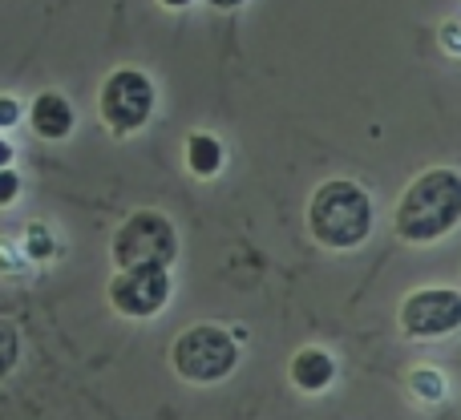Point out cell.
Listing matches in <instances>:
<instances>
[{"label": "cell", "instance_id": "1", "mask_svg": "<svg viewBox=\"0 0 461 420\" xmlns=\"http://www.w3.org/2000/svg\"><path fill=\"white\" fill-rule=\"evenodd\" d=\"M461 222V174L449 166H429L405 186L397 210H393V230L405 243L425 246L454 235Z\"/></svg>", "mask_w": 461, "mask_h": 420}, {"label": "cell", "instance_id": "2", "mask_svg": "<svg viewBox=\"0 0 461 420\" xmlns=\"http://www.w3.org/2000/svg\"><path fill=\"white\" fill-rule=\"evenodd\" d=\"M308 230L328 251H357L373 235V199L352 178H328L308 199Z\"/></svg>", "mask_w": 461, "mask_h": 420}, {"label": "cell", "instance_id": "3", "mask_svg": "<svg viewBox=\"0 0 461 420\" xmlns=\"http://www.w3.org/2000/svg\"><path fill=\"white\" fill-rule=\"evenodd\" d=\"M175 372L186 384H219L239 368V344L227 327L219 324H194L170 348Z\"/></svg>", "mask_w": 461, "mask_h": 420}, {"label": "cell", "instance_id": "4", "mask_svg": "<svg viewBox=\"0 0 461 420\" xmlns=\"http://www.w3.org/2000/svg\"><path fill=\"white\" fill-rule=\"evenodd\" d=\"M113 263L118 271L130 267H167L178 255V230L162 210H138L113 235Z\"/></svg>", "mask_w": 461, "mask_h": 420}, {"label": "cell", "instance_id": "5", "mask_svg": "<svg viewBox=\"0 0 461 420\" xmlns=\"http://www.w3.org/2000/svg\"><path fill=\"white\" fill-rule=\"evenodd\" d=\"M154 81L146 77L142 69H113L102 85V121L113 130V134H138L146 121L154 118Z\"/></svg>", "mask_w": 461, "mask_h": 420}, {"label": "cell", "instance_id": "6", "mask_svg": "<svg viewBox=\"0 0 461 420\" xmlns=\"http://www.w3.org/2000/svg\"><path fill=\"white\" fill-rule=\"evenodd\" d=\"M461 327V291L457 287H417L401 299V332L409 340H446Z\"/></svg>", "mask_w": 461, "mask_h": 420}, {"label": "cell", "instance_id": "7", "mask_svg": "<svg viewBox=\"0 0 461 420\" xmlns=\"http://www.w3.org/2000/svg\"><path fill=\"white\" fill-rule=\"evenodd\" d=\"M110 303L126 319H150L170 303V271L167 267H130L118 271L110 283Z\"/></svg>", "mask_w": 461, "mask_h": 420}, {"label": "cell", "instance_id": "8", "mask_svg": "<svg viewBox=\"0 0 461 420\" xmlns=\"http://www.w3.org/2000/svg\"><path fill=\"white\" fill-rule=\"evenodd\" d=\"M287 376H292V384L300 392H328L336 384V360L328 356L324 348H300L292 356V364H287Z\"/></svg>", "mask_w": 461, "mask_h": 420}, {"label": "cell", "instance_id": "9", "mask_svg": "<svg viewBox=\"0 0 461 420\" xmlns=\"http://www.w3.org/2000/svg\"><path fill=\"white\" fill-rule=\"evenodd\" d=\"M29 121H32V130H37L41 138H49V142H57V138H69V130H73V105L65 102L61 94H41L37 102H32V110H29Z\"/></svg>", "mask_w": 461, "mask_h": 420}, {"label": "cell", "instance_id": "10", "mask_svg": "<svg viewBox=\"0 0 461 420\" xmlns=\"http://www.w3.org/2000/svg\"><path fill=\"white\" fill-rule=\"evenodd\" d=\"M186 166L194 178H215L223 170V142L215 134H191L186 138Z\"/></svg>", "mask_w": 461, "mask_h": 420}, {"label": "cell", "instance_id": "11", "mask_svg": "<svg viewBox=\"0 0 461 420\" xmlns=\"http://www.w3.org/2000/svg\"><path fill=\"white\" fill-rule=\"evenodd\" d=\"M409 392H413V400H421V405H441V400L449 397V380L438 372V368H413V372L405 376Z\"/></svg>", "mask_w": 461, "mask_h": 420}, {"label": "cell", "instance_id": "12", "mask_svg": "<svg viewBox=\"0 0 461 420\" xmlns=\"http://www.w3.org/2000/svg\"><path fill=\"white\" fill-rule=\"evenodd\" d=\"M16 352H21V340H16V327L0 319V380H5V376L13 372Z\"/></svg>", "mask_w": 461, "mask_h": 420}, {"label": "cell", "instance_id": "13", "mask_svg": "<svg viewBox=\"0 0 461 420\" xmlns=\"http://www.w3.org/2000/svg\"><path fill=\"white\" fill-rule=\"evenodd\" d=\"M16 194H21V174L16 170H0V207H8Z\"/></svg>", "mask_w": 461, "mask_h": 420}, {"label": "cell", "instance_id": "14", "mask_svg": "<svg viewBox=\"0 0 461 420\" xmlns=\"http://www.w3.org/2000/svg\"><path fill=\"white\" fill-rule=\"evenodd\" d=\"M441 49L446 53H454V57H461V24H441Z\"/></svg>", "mask_w": 461, "mask_h": 420}, {"label": "cell", "instance_id": "15", "mask_svg": "<svg viewBox=\"0 0 461 420\" xmlns=\"http://www.w3.org/2000/svg\"><path fill=\"white\" fill-rule=\"evenodd\" d=\"M29 251L37 255V259H45L49 251H53V243H49V235H45V227H32V235H29Z\"/></svg>", "mask_w": 461, "mask_h": 420}, {"label": "cell", "instance_id": "16", "mask_svg": "<svg viewBox=\"0 0 461 420\" xmlns=\"http://www.w3.org/2000/svg\"><path fill=\"white\" fill-rule=\"evenodd\" d=\"M16 121H21V105H16L13 97H0V130L16 126Z\"/></svg>", "mask_w": 461, "mask_h": 420}, {"label": "cell", "instance_id": "17", "mask_svg": "<svg viewBox=\"0 0 461 420\" xmlns=\"http://www.w3.org/2000/svg\"><path fill=\"white\" fill-rule=\"evenodd\" d=\"M8 162H13V146L0 138V170H8Z\"/></svg>", "mask_w": 461, "mask_h": 420}, {"label": "cell", "instance_id": "18", "mask_svg": "<svg viewBox=\"0 0 461 420\" xmlns=\"http://www.w3.org/2000/svg\"><path fill=\"white\" fill-rule=\"evenodd\" d=\"M211 8H223V13H230V8H239V4H247V0H207Z\"/></svg>", "mask_w": 461, "mask_h": 420}, {"label": "cell", "instance_id": "19", "mask_svg": "<svg viewBox=\"0 0 461 420\" xmlns=\"http://www.w3.org/2000/svg\"><path fill=\"white\" fill-rule=\"evenodd\" d=\"M158 4H167V8H186L191 0H158Z\"/></svg>", "mask_w": 461, "mask_h": 420}]
</instances>
